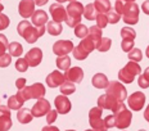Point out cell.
Returning <instances> with one entry per match:
<instances>
[{
  "instance_id": "16",
  "label": "cell",
  "mask_w": 149,
  "mask_h": 131,
  "mask_svg": "<svg viewBox=\"0 0 149 131\" xmlns=\"http://www.w3.org/2000/svg\"><path fill=\"white\" fill-rule=\"evenodd\" d=\"M10 108H7L5 105H1L0 108V130L7 131L12 127V120H10Z\"/></svg>"
},
{
  "instance_id": "37",
  "label": "cell",
  "mask_w": 149,
  "mask_h": 131,
  "mask_svg": "<svg viewBox=\"0 0 149 131\" xmlns=\"http://www.w3.org/2000/svg\"><path fill=\"white\" fill-rule=\"evenodd\" d=\"M121 37H122V39H127V40H135L136 32L131 27H123V29L121 30Z\"/></svg>"
},
{
  "instance_id": "19",
  "label": "cell",
  "mask_w": 149,
  "mask_h": 131,
  "mask_svg": "<svg viewBox=\"0 0 149 131\" xmlns=\"http://www.w3.org/2000/svg\"><path fill=\"white\" fill-rule=\"evenodd\" d=\"M64 81H66L64 75H62L61 72H58V71H53L52 73H49L48 76H46V84H48V86L52 87V89L61 86Z\"/></svg>"
},
{
  "instance_id": "29",
  "label": "cell",
  "mask_w": 149,
  "mask_h": 131,
  "mask_svg": "<svg viewBox=\"0 0 149 131\" xmlns=\"http://www.w3.org/2000/svg\"><path fill=\"white\" fill-rule=\"evenodd\" d=\"M9 53H10L13 57H21L23 53V46L21 45L19 43L14 41V43H10L9 44V48H8Z\"/></svg>"
},
{
  "instance_id": "43",
  "label": "cell",
  "mask_w": 149,
  "mask_h": 131,
  "mask_svg": "<svg viewBox=\"0 0 149 131\" xmlns=\"http://www.w3.org/2000/svg\"><path fill=\"white\" fill-rule=\"evenodd\" d=\"M104 123L105 127L108 129H112V127H116V118H114V114H109L104 118Z\"/></svg>"
},
{
  "instance_id": "35",
  "label": "cell",
  "mask_w": 149,
  "mask_h": 131,
  "mask_svg": "<svg viewBox=\"0 0 149 131\" xmlns=\"http://www.w3.org/2000/svg\"><path fill=\"white\" fill-rule=\"evenodd\" d=\"M127 57H129L130 61H134V62H141L143 59V54L141 50L139 48H134L131 49L129 53H127Z\"/></svg>"
},
{
  "instance_id": "9",
  "label": "cell",
  "mask_w": 149,
  "mask_h": 131,
  "mask_svg": "<svg viewBox=\"0 0 149 131\" xmlns=\"http://www.w3.org/2000/svg\"><path fill=\"white\" fill-rule=\"evenodd\" d=\"M73 43L71 40H59V41H55L53 45V53L57 54L58 57L68 55V53L73 52Z\"/></svg>"
},
{
  "instance_id": "50",
  "label": "cell",
  "mask_w": 149,
  "mask_h": 131,
  "mask_svg": "<svg viewBox=\"0 0 149 131\" xmlns=\"http://www.w3.org/2000/svg\"><path fill=\"white\" fill-rule=\"evenodd\" d=\"M35 3L37 7H42V5H45L48 3V0H35Z\"/></svg>"
},
{
  "instance_id": "30",
  "label": "cell",
  "mask_w": 149,
  "mask_h": 131,
  "mask_svg": "<svg viewBox=\"0 0 149 131\" xmlns=\"http://www.w3.org/2000/svg\"><path fill=\"white\" fill-rule=\"evenodd\" d=\"M76 91V86H74V82H71V81H64L61 85V93L64 95H71Z\"/></svg>"
},
{
  "instance_id": "22",
  "label": "cell",
  "mask_w": 149,
  "mask_h": 131,
  "mask_svg": "<svg viewBox=\"0 0 149 131\" xmlns=\"http://www.w3.org/2000/svg\"><path fill=\"white\" fill-rule=\"evenodd\" d=\"M91 84H93V86L97 87V89H107V86L109 85V81H108L107 76H105L104 73H97L93 77Z\"/></svg>"
},
{
  "instance_id": "17",
  "label": "cell",
  "mask_w": 149,
  "mask_h": 131,
  "mask_svg": "<svg viewBox=\"0 0 149 131\" xmlns=\"http://www.w3.org/2000/svg\"><path fill=\"white\" fill-rule=\"evenodd\" d=\"M54 103H55V108H57L58 113L66 114V113H68V112L71 111V102L64 94L58 95L57 98H55Z\"/></svg>"
},
{
  "instance_id": "10",
  "label": "cell",
  "mask_w": 149,
  "mask_h": 131,
  "mask_svg": "<svg viewBox=\"0 0 149 131\" xmlns=\"http://www.w3.org/2000/svg\"><path fill=\"white\" fill-rule=\"evenodd\" d=\"M144 103H145V95L140 91L132 93V94L127 98V104H129L130 109L134 112L140 111V109L144 107Z\"/></svg>"
},
{
  "instance_id": "51",
  "label": "cell",
  "mask_w": 149,
  "mask_h": 131,
  "mask_svg": "<svg viewBox=\"0 0 149 131\" xmlns=\"http://www.w3.org/2000/svg\"><path fill=\"white\" fill-rule=\"evenodd\" d=\"M144 118L149 122V104H148V107H147V109H145V112H144Z\"/></svg>"
},
{
  "instance_id": "8",
  "label": "cell",
  "mask_w": 149,
  "mask_h": 131,
  "mask_svg": "<svg viewBox=\"0 0 149 131\" xmlns=\"http://www.w3.org/2000/svg\"><path fill=\"white\" fill-rule=\"evenodd\" d=\"M107 94L112 95L113 98H116L118 102H125V99L127 98V90L126 87L122 85L118 81H111L109 85L105 89Z\"/></svg>"
},
{
  "instance_id": "46",
  "label": "cell",
  "mask_w": 149,
  "mask_h": 131,
  "mask_svg": "<svg viewBox=\"0 0 149 131\" xmlns=\"http://www.w3.org/2000/svg\"><path fill=\"white\" fill-rule=\"evenodd\" d=\"M0 20H1V24H0V30H5L9 26V18L5 14H0Z\"/></svg>"
},
{
  "instance_id": "42",
  "label": "cell",
  "mask_w": 149,
  "mask_h": 131,
  "mask_svg": "<svg viewBox=\"0 0 149 131\" xmlns=\"http://www.w3.org/2000/svg\"><path fill=\"white\" fill-rule=\"evenodd\" d=\"M12 57L13 55L9 53V54H7V53H3V54H0V66L1 67H8L9 64H10V62H12Z\"/></svg>"
},
{
  "instance_id": "41",
  "label": "cell",
  "mask_w": 149,
  "mask_h": 131,
  "mask_svg": "<svg viewBox=\"0 0 149 131\" xmlns=\"http://www.w3.org/2000/svg\"><path fill=\"white\" fill-rule=\"evenodd\" d=\"M135 41L134 40H127V39H122V43H121V48H122L123 52L129 53L131 49H134Z\"/></svg>"
},
{
  "instance_id": "6",
  "label": "cell",
  "mask_w": 149,
  "mask_h": 131,
  "mask_svg": "<svg viewBox=\"0 0 149 131\" xmlns=\"http://www.w3.org/2000/svg\"><path fill=\"white\" fill-rule=\"evenodd\" d=\"M21 95L23 96L24 100H30V99H40L45 95L46 90H45V86L42 84L37 82V84H33L31 86H26L23 87L22 90H19Z\"/></svg>"
},
{
  "instance_id": "4",
  "label": "cell",
  "mask_w": 149,
  "mask_h": 131,
  "mask_svg": "<svg viewBox=\"0 0 149 131\" xmlns=\"http://www.w3.org/2000/svg\"><path fill=\"white\" fill-rule=\"evenodd\" d=\"M141 72V68L139 66L138 62H129L122 70H120L118 72V79L121 82H125V84H131L134 82L135 76L136 75H140Z\"/></svg>"
},
{
  "instance_id": "49",
  "label": "cell",
  "mask_w": 149,
  "mask_h": 131,
  "mask_svg": "<svg viewBox=\"0 0 149 131\" xmlns=\"http://www.w3.org/2000/svg\"><path fill=\"white\" fill-rule=\"evenodd\" d=\"M141 10L144 12L145 14H148V15H149V0H147V1L143 3V5H141Z\"/></svg>"
},
{
  "instance_id": "48",
  "label": "cell",
  "mask_w": 149,
  "mask_h": 131,
  "mask_svg": "<svg viewBox=\"0 0 149 131\" xmlns=\"http://www.w3.org/2000/svg\"><path fill=\"white\" fill-rule=\"evenodd\" d=\"M26 79H17V81H15V86H17L18 90H22L23 87H26Z\"/></svg>"
},
{
  "instance_id": "18",
  "label": "cell",
  "mask_w": 149,
  "mask_h": 131,
  "mask_svg": "<svg viewBox=\"0 0 149 131\" xmlns=\"http://www.w3.org/2000/svg\"><path fill=\"white\" fill-rule=\"evenodd\" d=\"M64 77H66L67 81H71V82H74V84H80L84 80V71L80 67H72L66 71Z\"/></svg>"
},
{
  "instance_id": "12",
  "label": "cell",
  "mask_w": 149,
  "mask_h": 131,
  "mask_svg": "<svg viewBox=\"0 0 149 131\" xmlns=\"http://www.w3.org/2000/svg\"><path fill=\"white\" fill-rule=\"evenodd\" d=\"M120 103L121 102H118L116 98H113L112 95L107 94V93L103 94V95H100L99 96V99H98V105L99 107H100L102 109H109V111H112V112L116 111Z\"/></svg>"
},
{
  "instance_id": "39",
  "label": "cell",
  "mask_w": 149,
  "mask_h": 131,
  "mask_svg": "<svg viewBox=\"0 0 149 131\" xmlns=\"http://www.w3.org/2000/svg\"><path fill=\"white\" fill-rule=\"evenodd\" d=\"M107 18H108V23H112V24H116L117 22L120 21V18H121V15L116 12V9L114 10H108L107 12Z\"/></svg>"
},
{
  "instance_id": "20",
  "label": "cell",
  "mask_w": 149,
  "mask_h": 131,
  "mask_svg": "<svg viewBox=\"0 0 149 131\" xmlns=\"http://www.w3.org/2000/svg\"><path fill=\"white\" fill-rule=\"evenodd\" d=\"M49 18H48V13H46L45 10H41V9H39V10H35V13L32 14V17H31V22H32V24L35 27H42L45 26L46 23H48Z\"/></svg>"
},
{
  "instance_id": "15",
  "label": "cell",
  "mask_w": 149,
  "mask_h": 131,
  "mask_svg": "<svg viewBox=\"0 0 149 131\" xmlns=\"http://www.w3.org/2000/svg\"><path fill=\"white\" fill-rule=\"evenodd\" d=\"M24 58L29 62L30 67H37L42 61V52H41V49H39V48H32L31 50L27 52Z\"/></svg>"
},
{
  "instance_id": "2",
  "label": "cell",
  "mask_w": 149,
  "mask_h": 131,
  "mask_svg": "<svg viewBox=\"0 0 149 131\" xmlns=\"http://www.w3.org/2000/svg\"><path fill=\"white\" fill-rule=\"evenodd\" d=\"M67 9V20H66V23L68 24V27H74L77 24H80L81 22V15L84 14V9L85 7L81 4L80 1H71L68 4V7L66 8Z\"/></svg>"
},
{
  "instance_id": "21",
  "label": "cell",
  "mask_w": 149,
  "mask_h": 131,
  "mask_svg": "<svg viewBox=\"0 0 149 131\" xmlns=\"http://www.w3.org/2000/svg\"><path fill=\"white\" fill-rule=\"evenodd\" d=\"M24 99H23V96L19 94V93H17L15 95H12V96H9V99H8V107L10 108V109H14V111H19L21 108H22V105L24 104Z\"/></svg>"
},
{
  "instance_id": "55",
  "label": "cell",
  "mask_w": 149,
  "mask_h": 131,
  "mask_svg": "<svg viewBox=\"0 0 149 131\" xmlns=\"http://www.w3.org/2000/svg\"><path fill=\"white\" fill-rule=\"evenodd\" d=\"M126 1H135V0H126Z\"/></svg>"
},
{
  "instance_id": "5",
  "label": "cell",
  "mask_w": 149,
  "mask_h": 131,
  "mask_svg": "<svg viewBox=\"0 0 149 131\" xmlns=\"http://www.w3.org/2000/svg\"><path fill=\"white\" fill-rule=\"evenodd\" d=\"M139 5L135 1H126L123 5L122 20L127 24H136L139 21Z\"/></svg>"
},
{
  "instance_id": "47",
  "label": "cell",
  "mask_w": 149,
  "mask_h": 131,
  "mask_svg": "<svg viewBox=\"0 0 149 131\" xmlns=\"http://www.w3.org/2000/svg\"><path fill=\"white\" fill-rule=\"evenodd\" d=\"M123 5H125L123 0H117L116 4H114V9H116V12L120 15H122V13H123Z\"/></svg>"
},
{
  "instance_id": "24",
  "label": "cell",
  "mask_w": 149,
  "mask_h": 131,
  "mask_svg": "<svg viewBox=\"0 0 149 131\" xmlns=\"http://www.w3.org/2000/svg\"><path fill=\"white\" fill-rule=\"evenodd\" d=\"M79 45L81 46L82 49H85V50H86V52H88L89 54H90V53H91L93 50H94V49H97L98 43L95 41V40L93 39V37L90 36V35H88L86 37H84V40H82V41L79 44Z\"/></svg>"
},
{
  "instance_id": "40",
  "label": "cell",
  "mask_w": 149,
  "mask_h": 131,
  "mask_svg": "<svg viewBox=\"0 0 149 131\" xmlns=\"http://www.w3.org/2000/svg\"><path fill=\"white\" fill-rule=\"evenodd\" d=\"M97 26L98 27H100V29H105L107 27V24H108V18H107V14H104V13H99L97 15Z\"/></svg>"
},
{
  "instance_id": "36",
  "label": "cell",
  "mask_w": 149,
  "mask_h": 131,
  "mask_svg": "<svg viewBox=\"0 0 149 131\" xmlns=\"http://www.w3.org/2000/svg\"><path fill=\"white\" fill-rule=\"evenodd\" d=\"M74 35L77 37H80V39H84V37H86L89 35V29L82 23L77 24V26L74 27Z\"/></svg>"
},
{
  "instance_id": "56",
  "label": "cell",
  "mask_w": 149,
  "mask_h": 131,
  "mask_svg": "<svg viewBox=\"0 0 149 131\" xmlns=\"http://www.w3.org/2000/svg\"><path fill=\"white\" fill-rule=\"evenodd\" d=\"M71 1H74V0H71Z\"/></svg>"
},
{
  "instance_id": "25",
  "label": "cell",
  "mask_w": 149,
  "mask_h": 131,
  "mask_svg": "<svg viewBox=\"0 0 149 131\" xmlns=\"http://www.w3.org/2000/svg\"><path fill=\"white\" fill-rule=\"evenodd\" d=\"M98 10L97 8H95L94 3L93 4H88L84 9V15H85V18L88 21H95L97 20V15H98Z\"/></svg>"
},
{
  "instance_id": "44",
  "label": "cell",
  "mask_w": 149,
  "mask_h": 131,
  "mask_svg": "<svg viewBox=\"0 0 149 131\" xmlns=\"http://www.w3.org/2000/svg\"><path fill=\"white\" fill-rule=\"evenodd\" d=\"M7 48H9V44H8V40L4 35H0V54L7 52Z\"/></svg>"
},
{
  "instance_id": "14",
  "label": "cell",
  "mask_w": 149,
  "mask_h": 131,
  "mask_svg": "<svg viewBox=\"0 0 149 131\" xmlns=\"http://www.w3.org/2000/svg\"><path fill=\"white\" fill-rule=\"evenodd\" d=\"M49 10H50V15L53 18V21L55 22H66L67 20V9L63 7V5H61V3L58 4V3H54V4L50 5V8H49Z\"/></svg>"
},
{
  "instance_id": "7",
  "label": "cell",
  "mask_w": 149,
  "mask_h": 131,
  "mask_svg": "<svg viewBox=\"0 0 149 131\" xmlns=\"http://www.w3.org/2000/svg\"><path fill=\"white\" fill-rule=\"evenodd\" d=\"M102 113H103V109L99 107V105L90 109L89 123H90V126H91V129L98 130V131L107 130L105 123H104V120H102Z\"/></svg>"
},
{
  "instance_id": "38",
  "label": "cell",
  "mask_w": 149,
  "mask_h": 131,
  "mask_svg": "<svg viewBox=\"0 0 149 131\" xmlns=\"http://www.w3.org/2000/svg\"><path fill=\"white\" fill-rule=\"evenodd\" d=\"M29 67H30V64H29V62L26 61V58H19L15 62V70H17L18 72H26Z\"/></svg>"
},
{
  "instance_id": "54",
  "label": "cell",
  "mask_w": 149,
  "mask_h": 131,
  "mask_svg": "<svg viewBox=\"0 0 149 131\" xmlns=\"http://www.w3.org/2000/svg\"><path fill=\"white\" fill-rule=\"evenodd\" d=\"M64 1H68V0H57V3H64Z\"/></svg>"
},
{
  "instance_id": "34",
  "label": "cell",
  "mask_w": 149,
  "mask_h": 131,
  "mask_svg": "<svg viewBox=\"0 0 149 131\" xmlns=\"http://www.w3.org/2000/svg\"><path fill=\"white\" fill-rule=\"evenodd\" d=\"M102 32H103V31H102V29L98 26H91L89 29V35L91 36L98 44L100 43V40H102Z\"/></svg>"
},
{
  "instance_id": "23",
  "label": "cell",
  "mask_w": 149,
  "mask_h": 131,
  "mask_svg": "<svg viewBox=\"0 0 149 131\" xmlns=\"http://www.w3.org/2000/svg\"><path fill=\"white\" fill-rule=\"evenodd\" d=\"M32 118H33L32 112H31L30 109H27V108H21L19 111H18V113H17V120H18V122L22 123V125L30 123L31 121H32Z\"/></svg>"
},
{
  "instance_id": "53",
  "label": "cell",
  "mask_w": 149,
  "mask_h": 131,
  "mask_svg": "<svg viewBox=\"0 0 149 131\" xmlns=\"http://www.w3.org/2000/svg\"><path fill=\"white\" fill-rule=\"evenodd\" d=\"M145 54H147V57L149 58V45H148V48H147V50H145Z\"/></svg>"
},
{
  "instance_id": "28",
  "label": "cell",
  "mask_w": 149,
  "mask_h": 131,
  "mask_svg": "<svg viewBox=\"0 0 149 131\" xmlns=\"http://www.w3.org/2000/svg\"><path fill=\"white\" fill-rule=\"evenodd\" d=\"M55 63H57L59 70L67 71V70H70V67H71V59H70L68 55H61V57L57 58Z\"/></svg>"
},
{
  "instance_id": "52",
  "label": "cell",
  "mask_w": 149,
  "mask_h": 131,
  "mask_svg": "<svg viewBox=\"0 0 149 131\" xmlns=\"http://www.w3.org/2000/svg\"><path fill=\"white\" fill-rule=\"evenodd\" d=\"M44 130H58L57 127H44Z\"/></svg>"
},
{
  "instance_id": "31",
  "label": "cell",
  "mask_w": 149,
  "mask_h": 131,
  "mask_svg": "<svg viewBox=\"0 0 149 131\" xmlns=\"http://www.w3.org/2000/svg\"><path fill=\"white\" fill-rule=\"evenodd\" d=\"M138 84L141 89H148L149 87V67L144 71L143 75H139V79H138Z\"/></svg>"
},
{
  "instance_id": "3",
  "label": "cell",
  "mask_w": 149,
  "mask_h": 131,
  "mask_svg": "<svg viewBox=\"0 0 149 131\" xmlns=\"http://www.w3.org/2000/svg\"><path fill=\"white\" fill-rule=\"evenodd\" d=\"M114 118H116V127L120 130L127 129V127L131 125V120H132V113L126 108L125 103L121 102L118 104L117 109L113 112Z\"/></svg>"
},
{
  "instance_id": "32",
  "label": "cell",
  "mask_w": 149,
  "mask_h": 131,
  "mask_svg": "<svg viewBox=\"0 0 149 131\" xmlns=\"http://www.w3.org/2000/svg\"><path fill=\"white\" fill-rule=\"evenodd\" d=\"M73 57L77 59V61H84V59L88 58L89 53L85 50V49H82L80 45H77L76 48H73Z\"/></svg>"
},
{
  "instance_id": "27",
  "label": "cell",
  "mask_w": 149,
  "mask_h": 131,
  "mask_svg": "<svg viewBox=\"0 0 149 131\" xmlns=\"http://www.w3.org/2000/svg\"><path fill=\"white\" fill-rule=\"evenodd\" d=\"M94 5L97 8L98 13H107L111 10V1L109 0H95Z\"/></svg>"
},
{
  "instance_id": "1",
  "label": "cell",
  "mask_w": 149,
  "mask_h": 131,
  "mask_svg": "<svg viewBox=\"0 0 149 131\" xmlns=\"http://www.w3.org/2000/svg\"><path fill=\"white\" fill-rule=\"evenodd\" d=\"M31 23H32V22H30V21H21L17 26V32H18V35L22 36L27 43L33 44L37 41L39 37H41L44 35L46 29H45V26L33 27Z\"/></svg>"
},
{
  "instance_id": "26",
  "label": "cell",
  "mask_w": 149,
  "mask_h": 131,
  "mask_svg": "<svg viewBox=\"0 0 149 131\" xmlns=\"http://www.w3.org/2000/svg\"><path fill=\"white\" fill-rule=\"evenodd\" d=\"M48 33H50L52 36H58L62 33V31H63V27H62V24L59 22H55V21H50L48 22Z\"/></svg>"
},
{
  "instance_id": "13",
  "label": "cell",
  "mask_w": 149,
  "mask_h": 131,
  "mask_svg": "<svg viewBox=\"0 0 149 131\" xmlns=\"http://www.w3.org/2000/svg\"><path fill=\"white\" fill-rule=\"evenodd\" d=\"M35 0H21L19 5H18V13L22 18L27 20V18L32 17L35 13Z\"/></svg>"
},
{
  "instance_id": "33",
  "label": "cell",
  "mask_w": 149,
  "mask_h": 131,
  "mask_svg": "<svg viewBox=\"0 0 149 131\" xmlns=\"http://www.w3.org/2000/svg\"><path fill=\"white\" fill-rule=\"evenodd\" d=\"M111 45H112V40L109 39V37H102V40H100V43L98 44L97 49H98L99 52L104 53V52H108V50H109Z\"/></svg>"
},
{
  "instance_id": "45",
  "label": "cell",
  "mask_w": 149,
  "mask_h": 131,
  "mask_svg": "<svg viewBox=\"0 0 149 131\" xmlns=\"http://www.w3.org/2000/svg\"><path fill=\"white\" fill-rule=\"evenodd\" d=\"M58 116V111H49V113L46 114V123H54Z\"/></svg>"
},
{
  "instance_id": "11",
  "label": "cell",
  "mask_w": 149,
  "mask_h": 131,
  "mask_svg": "<svg viewBox=\"0 0 149 131\" xmlns=\"http://www.w3.org/2000/svg\"><path fill=\"white\" fill-rule=\"evenodd\" d=\"M49 111H50V103H49L48 99L44 98L37 99V102L33 104L32 109H31L33 117H42L45 114H48Z\"/></svg>"
}]
</instances>
